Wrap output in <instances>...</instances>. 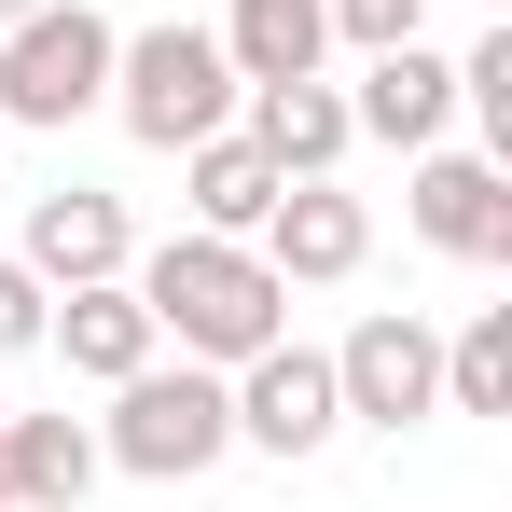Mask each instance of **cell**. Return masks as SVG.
<instances>
[{
    "mask_svg": "<svg viewBox=\"0 0 512 512\" xmlns=\"http://www.w3.org/2000/svg\"><path fill=\"white\" fill-rule=\"evenodd\" d=\"M42 346H56L84 388H125L167 333H153V305H139L125 277H84V291H56V305H42Z\"/></svg>",
    "mask_w": 512,
    "mask_h": 512,
    "instance_id": "cell-12",
    "label": "cell"
},
{
    "mask_svg": "<svg viewBox=\"0 0 512 512\" xmlns=\"http://www.w3.org/2000/svg\"><path fill=\"white\" fill-rule=\"evenodd\" d=\"M28 277L42 291H84V277H125L139 236H125V194H97V180H56V194H28Z\"/></svg>",
    "mask_w": 512,
    "mask_h": 512,
    "instance_id": "cell-9",
    "label": "cell"
},
{
    "mask_svg": "<svg viewBox=\"0 0 512 512\" xmlns=\"http://www.w3.org/2000/svg\"><path fill=\"white\" fill-rule=\"evenodd\" d=\"M0 139H14V125H0Z\"/></svg>",
    "mask_w": 512,
    "mask_h": 512,
    "instance_id": "cell-21",
    "label": "cell"
},
{
    "mask_svg": "<svg viewBox=\"0 0 512 512\" xmlns=\"http://www.w3.org/2000/svg\"><path fill=\"white\" fill-rule=\"evenodd\" d=\"M42 305H56V291H42L28 263L0 250V360H28V346H42Z\"/></svg>",
    "mask_w": 512,
    "mask_h": 512,
    "instance_id": "cell-18",
    "label": "cell"
},
{
    "mask_svg": "<svg viewBox=\"0 0 512 512\" xmlns=\"http://www.w3.org/2000/svg\"><path fill=\"white\" fill-rule=\"evenodd\" d=\"M14 14H42V0H0V28H14Z\"/></svg>",
    "mask_w": 512,
    "mask_h": 512,
    "instance_id": "cell-19",
    "label": "cell"
},
{
    "mask_svg": "<svg viewBox=\"0 0 512 512\" xmlns=\"http://www.w3.org/2000/svg\"><path fill=\"white\" fill-rule=\"evenodd\" d=\"M180 180H194V236H250L263 208H277V167L250 153V125H208L180 153Z\"/></svg>",
    "mask_w": 512,
    "mask_h": 512,
    "instance_id": "cell-15",
    "label": "cell"
},
{
    "mask_svg": "<svg viewBox=\"0 0 512 512\" xmlns=\"http://www.w3.org/2000/svg\"><path fill=\"white\" fill-rule=\"evenodd\" d=\"M333 402H346V429H429L443 416V333H429L416 305H374L360 333L333 346Z\"/></svg>",
    "mask_w": 512,
    "mask_h": 512,
    "instance_id": "cell-5",
    "label": "cell"
},
{
    "mask_svg": "<svg viewBox=\"0 0 512 512\" xmlns=\"http://www.w3.org/2000/svg\"><path fill=\"white\" fill-rule=\"evenodd\" d=\"M236 125H250V153H263L277 180H333L346 153H360L346 84H319V70H305V84H250V97H236Z\"/></svg>",
    "mask_w": 512,
    "mask_h": 512,
    "instance_id": "cell-10",
    "label": "cell"
},
{
    "mask_svg": "<svg viewBox=\"0 0 512 512\" xmlns=\"http://www.w3.org/2000/svg\"><path fill=\"white\" fill-rule=\"evenodd\" d=\"M111 14L84 0H42V14H14L0 28V125H84L97 97H111Z\"/></svg>",
    "mask_w": 512,
    "mask_h": 512,
    "instance_id": "cell-4",
    "label": "cell"
},
{
    "mask_svg": "<svg viewBox=\"0 0 512 512\" xmlns=\"http://www.w3.org/2000/svg\"><path fill=\"white\" fill-rule=\"evenodd\" d=\"M139 153H194L208 125H236V56H222V28H194V14H153V28H125L111 42V97H97Z\"/></svg>",
    "mask_w": 512,
    "mask_h": 512,
    "instance_id": "cell-2",
    "label": "cell"
},
{
    "mask_svg": "<svg viewBox=\"0 0 512 512\" xmlns=\"http://www.w3.org/2000/svg\"><path fill=\"white\" fill-rule=\"evenodd\" d=\"M236 457V388L208 374V360H139L125 388H111V416H97V471H139V485H194V471H222Z\"/></svg>",
    "mask_w": 512,
    "mask_h": 512,
    "instance_id": "cell-3",
    "label": "cell"
},
{
    "mask_svg": "<svg viewBox=\"0 0 512 512\" xmlns=\"http://www.w3.org/2000/svg\"><path fill=\"white\" fill-rule=\"evenodd\" d=\"M485 14H499V0H485Z\"/></svg>",
    "mask_w": 512,
    "mask_h": 512,
    "instance_id": "cell-22",
    "label": "cell"
},
{
    "mask_svg": "<svg viewBox=\"0 0 512 512\" xmlns=\"http://www.w3.org/2000/svg\"><path fill=\"white\" fill-rule=\"evenodd\" d=\"M125 291H139L153 333H167L180 360H208V374H236L250 346L291 333V291H277V263H263L250 236H167V250L125 263Z\"/></svg>",
    "mask_w": 512,
    "mask_h": 512,
    "instance_id": "cell-1",
    "label": "cell"
},
{
    "mask_svg": "<svg viewBox=\"0 0 512 512\" xmlns=\"http://www.w3.org/2000/svg\"><path fill=\"white\" fill-rule=\"evenodd\" d=\"M346 125H360V139H388V153H429V139L457 125V56H429V42H388V56H360V97H346Z\"/></svg>",
    "mask_w": 512,
    "mask_h": 512,
    "instance_id": "cell-11",
    "label": "cell"
},
{
    "mask_svg": "<svg viewBox=\"0 0 512 512\" xmlns=\"http://www.w3.org/2000/svg\"><path fill=\"white\" fill-rule=\"evenodd\" d=\"M0 485H14V512H84L97 429L84 416H0Z\"/></svg>",
    "mask_w": 512,
    "mask_h": 512,
    "instance_id": "cell-14",
    "label": "cell"
},
{
    "mask_svg": "<svg viewBox=\"0 0 512 512\" xmlns=\"http://www.w3.org/2000/svg\"><path fill=\"white\" fill-rule=\"evenodd\" d=\"M429 0H333V42H360V56H388V42H416Z\"/></svg>",
    "mask_w": 512,
    "mask_h": 512,
    "instance_id": "cell-17",
    "label": "cell"
},
{
    "mask_svg": "<svg viewBox=\"0 0 512 512\" xmlns=\"http://www.w3.org/2000/svg\"><path fill=\"white\" fill-rule=\"evenodd\" d=\"M250 250L277 263V291H333V277L374 263V208L346 180H277V208L250 222Z\"/></svg>",
    "mask_w": 512,
    "mask_h": 512,
    "instance_id": "cell-7",
    "label": "cell"
},
{
    "mask_svg": "<svg viewBox=\"0 0 512 512\" xmlns=\"http://www.w3.org/2000/svg\"><path fill=\"white\" fill-rule=\"evenodd\" d=\"M222 56H236V97L250 84H305L333 56V0H222Z\"/></svg>",
    "mask_w": 512,
    "mask_h": 512,
    "instance_id": "cell-13",
    "label": "cell"
},
{
    "mask_svg": "<svg viewBox=\"0 0 512 512\" xmlns=\"http://www.w3.org/2000/svg\"><path fill=\"white\" fill-rule=\"evenodd\" d=\"M443 416H512V305H471L443 333Z\"/></svg>",
    "mask_w": 512,
    "mask_h": 512,
    "instance_id": "cell-16",
    "label": "cell"
},
{
    "mask_svg": "<svg viewBox=\"0 0 512 512\" xmlns=\"http://www.w3.org/2000/svg\"><path fill=\"white\" fill-rule=\"evenodd\" d=\"M402 208H416V236L443 263H512V167L499 153H443V139H429Z\"/></svg>",
    "mask_w": 512,
    "mask_h": 512,
    "instance_id": "cell-8",
    "label": "cell"
},
{
    "mask_svg": "<svg viewBox=\"0 0 512 512\" xmlns=\"http://www.w3.org/2000/svg\"><path fill=\"white\" fill-rule=\"evenodd\" d=\"M0 512H14V485H0Z\"/></svg>",
    "mask_w": 512,
    "mask_h": 512,
    "instance_id": "cell-20",
    "label": "cell"
},
{
    "mask_svg": "<svg viewBox=\"0 0 512 512\" xmlns=\"http://www.w3.org/2000/svg\"><path fill=\"white\" fill-rule=\"evenodd\" d=\"M222 388H236V443H263V457H319V443L346 429V402H333V346H291V333H277V346H250Z\"/></svg>",
    "mask_w": 512,
    "mask_h": 512,
    "instance_id": "cell-6",
    "label": "cell"
}]
</instances>
